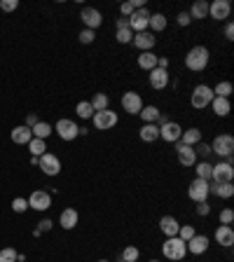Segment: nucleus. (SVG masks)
Wrapping results in <instances>:
<instances>
[{
    "instance_id": "33",
    "label": "nucleus",
    "mask_w": 234,
    "mask_h": 262,
    "mask_svg": "<svg viewBox=\"0 0 234 262\" xmlns=\"http://www.w3.org/2000/svg\"><path fill=\"white\" fill-rule=\"evenodd\" d=\"M89 103H91V108H94V112L108 110V108H110V96L103 94V91H99V94H94V99H91Z\"/></svg>"
},
{
    "instance_id": "32",
    "label": "nucleus",
    "mask_w": 234,
    "mask_h": 262,
    "mask_svg": "<svg viewBox=\"0 0 234 262\" xmlns=\"http://www.w3.org/2000/svg\"><path fill=\"white\" fill-rule=\"evenodd\" d=\"M188 14L192 19H206L208 17V3H206V0H197L195 5L190 7Z\"/></svg>"
},
{
    "instance_id": "45",
    "label": "nucleus",
    "mask_w": 234,
    "mask_h": 262,
    "mask_svg": "<svg viewBox=\"0 0 234 262\" xmlns=\"http://www.w3.org/2000/svg\"><path fill=\"white\" fill-rule=\"evenodd\" d=\"M218 223H220V225H232L234 223V211H232V208H223V211H220V216H218Z\"/></svg>"
},
{
    "instance_id": "1",
    "label": "nucleus",
    "mask_w": 234,
    "mask_h": 262,
    "mask_svg": "<svg viewBox=\"0 0 234 262\" xmlns=\"http://www.w3.org/2000/svg\"><path fill=\"white\" fill-rule=\"evenodd\" d=\"M208 61H211V52H208V47H204V45L192 47V50L185 54V66H188V70H192V73L206 70Z\"/></svg>"
},
{
    "instance_id": "10",
    "label": "nucleus",
    "mask_w": 234,
    "mask_h": 262,
    "mask_svg": "<svg viewBox=\"0 0 234 262\" xmlns=\"http://www.w3.org/2000/svg\"><path fill=\"white\" fill-rule=\"evenodd\" d=\"M54 131L59 134V138L61 140H75L80 136V127L73 120H59V122L54 124Z\"/></svg>"
},
{
    "instance_id": "11",
    "label": "nucleus",
    "mask_w": 234,
    "mask_h": 262,
    "mask_svg": "<svg viewBox=\"0 0 234 262\" xmlns=\"http://www.w3.org/2000/svg\"><path fill=\"white\" fill-rule=\"evenodd\" d=\"M150 14L152 12L148 7H141V10H134V14L129 17V28L134 33H141V31H148V23H150Z\"/></svg>"
},
{
    "instance_id": "23",
    "label": "nucleus",
    "mask_w": 234,
    "mask_h": 262,
    "mask_svg": "<svg viewBox=\"0 0 234 262\" xmlns=\"http://www.w3.org/2000/svg\"><path fill=\"white\" fill-rule=\"evenodd\" d=\"M10 138H12V143H17V145H28V143H31V138H33V131L21 124V127H14V129H12Z\"/></svg>"
},
{
    "instance_id": "28",
    "label": "nucleus",
    "mask_w": 234,
    "mask_h": 262,
    "mask_svg": "<svg viewBox=\"0 0 234 262\" xmlns=\"http://www.w3.org/2000/svg\"><path fill=\"white\" fill-rule=\"evenodd\" d=\"M211 108L218 117H227L229 110H232V103H229V99H218V96H213Z\"/></svg>"
},
{
    "instance_id": "5",
    "label": "nucleus",
    "mask_w": 234,
    "mask_h": 262,
    "mask_svg": "<svg viewBox=\"0 0 234 262\" xmlns=\"http://www.w3.org/2000/svg\"><path fill=\"white\" fill-rule=\"evenodd\" d=\"M91 122H94V127L99 129V131H110L112 127H117V122H120V115H117L115 110H101V112H94V117H91Z\"/></svg>"
},
{
    "instance_id": "49",
    "label": "nucleus",
    "mask_w": 234,
    "mask_h": 262,
    "mask_svg": "<svg viewBox=\"0 0 234 262\" xmlns=\"http://www.w3.org/2000/svg\"><path fill=\"white\" fill-rule=\"evenodd\" d=\"M19 7V0H3L0 3V10H5V12H14Z\"/></svg>"
},
{
    "instance_id": "19",
    "label": "nucleus",
    "mask_w": 234,
    "mask_h": 262,
    "mask_svg": "<svg viewBox=\"0 0 234 262\" xmlns=\"http://www.w3.org/2000/svg\"><path fill=\"white\" fill-rule=\"evenodd\" d=\"M148 82H150V87L155 91H162L169 87V70H162V68H155V70H150V75H148Z\"/></svg>"
},
{
    "instance_id": "12",
    "label": "nucleus",
    "mask_w": 234,
    "mask_h": 262,
    "mask_svg": "<svg viewBox=\"0 0 234 262\" xmlns=\"http://www.w3.org/2000/svg\"><path fill=\"white\" fill-rule=\"evenodd\" d=\"M38 166L42 169L45 176H59V173H61V159L56 155H52V152H45V155L38 159Z\"/></svg>"
},
{
    "instance_id": "14",
    "label": "nucleus",
    "mask_w": 234,
    "mask_h": 262,
    "mask_svg": "<svg viewBox=\"0 0 234 262\" xmlns=\"http://www.w3.org/2000/svg\"><path fill=\"white\" fill-rule=\"evenodd\" d=\"M28 208H33V211H47V208H52V195L45 190H35L33 195L28 197Z\"/></svg>"
},
{
    "instance_id": "16",
    "label": "nucleus",
    "mask_w": 234,
    "mask_h": 262,
    "mask_svg": "<svg viewBox=\"0 0 234 262\" xmlns=\"http://www.w3.org/2000/svg\"><path fill=\"white\" fill-rule=\"evenodd\" d=\"M183 136V127L176 122H167L164 127H159V138H164V143H178Z\"/></svg>"
},
{
    "instance_id": "8",
    "label": "nucleus",
    "mask_w": 234,
    "mask_h": 262,
    "mask_svg": "<svg viewBox=\"0 0 234 262\" xmlns=\"http://www.w3.org/2000/svg\"><path fill=\"white\" fill-rule=\"evenodd\" d=\"M208 195H211V190H208V180L195 178L188 185V197L195 201V204H199V201H208Z\"/></svg>"
},
{
    "instance_id": "18",
    "label": "nucleus",
    "mask_w": 234,
    "mask_h": 262,
    "mask_svg": "<svg viewBox=\"0 0 234 262\" xmlns=\"http://www.w3.org/2000/svg\"><path fill=\"white\" fill-rule=\"evenodd\" d=\"M176 157H178V162L183 164V166H195V164H197L195 148H190V145H183L180 140L176 143Z\"/></svg>"
},
{
    "instance_id": "29",
    "label": "nucleus",
    "mask_w": 234,
    "mask_h": 262,
    "mask_svg": "<svg viewBox=\"0 0 234 262\" xmlns=\"http://www.w3.org/2000/svg\"><path fill=\"white\" fill-rule=\"evenodd\" d=\"M199 140H201V129H197V127L185 129L183 136H180V143H183V145H190V148H195Z\"/></svg>"
},
{
    "instance_id": "4",
    "label": "nucleus",
    "mask_w": 234,
    "mask_h": 262,
    "mask_svg": "<svg viewBox=\"0 0 234 262\" xmlns=\"http://www.w3.org/2000/svg\"><path fill=\"white\" fill-rule=\"evenodd\" d=\"M211 152L213 155H218L220 159H227V157H232L234 152V138L229 134H220L213 138L211 143Z\"/></svg>"
},
{
    "instance_id": "37",
    "label": "nucleus",
    "mask_w": 234,
    "mask_h": 262,
    "mask_svg": "<svg viewBox=\"0 0 234 262\" xmlns=\"http://www.w3.org/2000/svg\"><path fill=\"white\" fill-rule=\"evenodd\" d=\"M75 112H78V117H82V120L94 117V108H91L89 101H80L78 106H75Z\"/></svg>"
},
{
    "instance_id": "52",
    "label": "nucleus",
    "mask_w": 234,
    "mask_h": 262,
    "mask_svg": "<svg viewBox=\"0 0 234 262\" xmlns=\"http://www.w3.org/2000/svg\"><path fill=\"white\" fill-rule=\"evenodd\" d=\"M52 225H54V223H52V220H47V218H45V220H40V225H38V232H40V234H42V232H50V229H52Z\"/></svg>"
},
{
    "instance_id": "2",
    "label": "nucleus",
    "mask_w": 234,
    "mask_h": 262,
    "mask_svg": "<svg viewBox=\"0 0 234 262\" xmlns=\"http://www.w3.org/2000/svg\"><path fill=\"white\" fill-rule=\"evenodd\" d=\"M162 253L167 260L180 262V260H185V255H188V246H185V241L178 239V236H169V239H164V244H162Z\"/></svg>"
},
{
    "instance_id": "27",
    "label": "nucleus",
    "mask_w": 234,
    "mask_h": 262,
    "mask_svg": "<svg viewBox=\"0 0 234 262\" xmlns=\"http://www.w3.org/2000/svg\"><path fill=\"white\" fill-rule=\"evenodd\" d=\"M138 138L143 140V143H155V140L159 138V127H157V124H143L138 131Z\"/></svg>"
},
{
    "instance_id": "24",
    "label": "nucleus",
    "mask_w": 234,
    "mask_h": 262,
    "mask_svg": "<svg viewBox=\"0 0 234 262\" xmlns=\"http://www.w3.org/2000/svg\"><path fill=\"white\" fill-rule=\"evenodd\" d=\"M208 190H211L218 199H229V197H234L232 183H208Z\"/></svg>"
},
{
    "instance_id": "39",
    "label": "nucleus",
    "mask_w": 234,
    "mask_h": 262,
    "mask_svg": "<svg viewBox=\"0 0 234 262\" xmlns=\"http://www.w3.org/2000/svg\"><path fill=\"white\" fill-rule=\"evenodd\" d=\"M141 257V251L136 248V246H127L122 251V262H136Z\"/></svg>"
},
{
    "instance_id": "55",
    "label": "nucleus",
    "mask_w": 234,
    "mask_h": 262,
    "mask_svg": "<svg viewBox=\"0 0 234 262\" xmlns=\"http://www.w3.org/2000/svg\"><path fill=\"white\" fill-rule=\"evenodd\" d=\"M96 262H108V260H96Z\"/></svg>"
},
{
    "instance_id": "34",
    "label": "nucleus",
    "mask_w": 234,
    "mask_h": 262,
    "mask_svg": "<svg viewBox=\"0 0 234 262\" xmlns=\"http://www.w3.org/2000/svg\"><path fill=\"white\" fill-rule=\"evenodd\" d=\"M213 89V96H218V99H229V94L234 91V84L227 82V80H223V82H218L216 87H211Z\"/></svg>"
},
{
    "instance_id": "20",
    "label": "nucleus",
    "mask_w": 234,
    "mask_h": 262,
    "mask_svg": "<svg viewBox=\"0 0 234 262\" xmlns=\"http://www.w3.org/2000/svg\"><path fill=\"white\" fill-rule=\"evenodd\" d=\"M213 239H216V244L223 246V248H229V246L234 244V229H232V225H218Z\"/></svg>"
},
{
    "instance_id": "35",
    "label": "nucleus",
    "mask_w": 234,
    "mask_h": 262,
    "mask_svg": "<svg viewBox=\"0 0 234 262\" xmlns=\"http://www.w3.org/2000/svg\"><path fill=\"white\" fill-rule=\"evenodd\" d=\"M33 138H40V140H47L52 136V124H47V122H38L33 129Z\"/></svg>"
},
{
    "instance_id": "26",
    "label": "nucleus",
    "mask_w": 234,
    "mask_h": 262,
    "mask_svg": "<svg viewBox=\"0 0 234 262\" xmlns=\"http://www.w3.org/2000/svg\"><path fill=\"white\" fill-rule=\"evenodd\" d=\"M167 26H169V19L164 17L162 12L150 14V23H148V31H150V33H162V31H167Z\"/></svg>"
},
{
    "instance_id": "50",
    "label": "nucleus",
    "mask_w": 234,
    "mask_h": 262,
    "mask_svg": "<svg viewBox=\"0 0 234 262\" xmlns=\"http://www.w3.org/2000/svg\"><path fill=\"white\" fill-rule=\"evenodd\" d=\"M223 35H225V40H234V23L232 21H225Z\"/></svg>"
},
{
    "instance_id": "3",
    "label": "nucleus",
    "mask_w": 234,
    "mask_h": 262,
    "mask_svg": "<svg viewBox=\"0 0 234 262\" xmlns=\"http://www.w3.org/2000/svg\"><path fill=\"white\" fill-rule=\"evenodd\" d=\"M213 101V89L208 87V84H197L195 89H192V94H190V103H192V108L195 110H204V108L211 106Z\"/></svg>"
},
{
    "instance_id": "9",
    "label": "nucleus",
    "mask_w": 234,
    "mask_h": 262,
    "mask_svg": "<svg viewBox=\"0 0 234 262\" xmlns=\"http://www.w3.org/2000/svg\"><path fill=\"white\" fill-rule=\"evenodd\" d=\"M229 14H232V3L229 0H213V3H208V17L211 19L229 21Z\"/></svg>"
},
{
    "instance_id": "40",
    "label": "nucleus",
    "mask_w": 234,
    "mask_h": 262,
    "mask_svg": "<svg viewBox=\"0 0 234 262\" xmlns=\"http://www.w3.org/2000/svg\"><path fill=\"white\" fill-rule=\"evenodd\" d=\"M195 155L201 157V159H206L208 155H213V152H211V143H204V140H199V143L195 145Z\"/></svg>"
},
{
    "instance_id": "56",
    "label": "nucleus",
    "mask_w": 234,
    "mask_h": 262,
    "mask_svg": "<svg viewBox=\"0 0 234 262\" xmlns=\"http://www.w3.org/2000/svg\"><path fill=\"white\" fill-rule=\"evenodd\" d=\"M148 262H159V260H148Z\"/></svg>"
},
{
    "instance_id": "54",
    "label": "nucleus",
    "mask_w": 234,
    "mask_h": 262,
    "mask_svg": "<svg viewBox=\"0 0 234 262\" xmlns=\"http://www.w3.org/2000/svg\"><path fill=\"white\" fill-rule=\"evenodd\" d=\"M115 26H117V31H120V28H129V19H124V17H120L115 21Z\"/></svg>"
},
{
    "instance_id": "46",
    "label": "nucleus",
    "mask_w": 234,
    "mask_h": 262,
    "mask_svg": "<svg viewBox=\"0 0 234 262\" xmlns=\"http://www.w3.org/2000/svg\"><path fill=\"white\" fill-rule=\"evenodd\" d=\"M195 213L199 218H206L208 213H211V204H208V201H199V204H197V208H195Z\"/></svg>"
},
{
    "instance_id": "38",
    "label": "nucleus",
    "mask_w": 234,
    "mask_h": 262,
    "mask_svg": "<svg viewBox=\"0 0 234 262\" xmlns=\"http://www.w3.org/2000/svg\"><path fill=\"white\" fill-rule=\"evenodd\" d=\"M115 40L120 45H129L134 40V31L131 28H120V31H115Z\"/></svg>"
},
{
    "instance_id": "42",
    "label": "nucleus",
    "mask_w": 234,
    "mask_h": 262,
    "mask_svg": "<svg viewBox=\"0 0 234 262\" xmlns=\"http://www.w3.org/2000/svg\"><path fill=\"white\" fill-rule=\"evenodd\" d=\"M12 211L26 213L28 211V199H24V197H14V199H12Z\"/></svg>"
},
{
    "instance_id": "57",
    "label": "nucleus",
    "mask_w": 234,
    "mask_h": 262,
    "mask_svg": "<svg viewBox=\"0 0 234 262\" xmlns=\"http://www.w3.org/2000/svg\"><path fill=\"white\" fill-rule=\"evenodd\" d=\"M120 262H122V260H120Z\"/></svg>"
},
{
    "instance_id": "21",
    "label": "nucleus",
    "mask_w": 234,
    "mask_h": 262,
    "mask_svg": "<svg viewBox=\"0 0 234 262\" xmlns=\"http://www.w3.org/2000/svg\"><path fill=\"white\" fill-rule=\"evenodd\" d=\"M159 229H162V234L167 236V239L169 236H178L180 223L173 216H162V220H159Z\"/></svg>"
},
{
    "instance_id": "41",
    "label": "nucleus",
    "mask_w": 234,
    "mask_h": 262,
    "mask_svg": "<svg viewBox=\"0 0 234 262\" xmlns=\"http://www.w3.org/2000/svg\"><path fill=\"white\" fill-rule=\"evenodd\" d=\"M17 257H19V253L14 251V248H0V262H17Z\"/></svg>"
},
{
    "instance_id": "15",
    "label": "nucleus",
    "mask_w": 234,
    "mask_h": 262,
    "mask_svg": "<svg viewBox=\"0 0 234 262\" xmlns=\"http://www.w3.org/2000/svg\"><path fill=\"white\" fill-rule=\"evenodd\" d=\"M80 19H82L84 28H89V31H96V28L103 23V14H101L96 7H82V12H80Z\"/></svg>"
},
{
    "instance_id": "43",
    "label": "nucleus",
    "mask_w": 234,
    "mask_h": 262,
    "mask_svg": "<svg viewBox=\"0 0 234 262\" xmlns=\"http://www.w3.org/2000/svg\"><path fill=\"white\" fill-rule=\"evenodd\" d=\"M197 234V229L192 227V225H180V229H178V239H183V241H190L192 236Z\"/></svg>"
},
{
    "instance_id": "25",
    "label": "nucleus",
    "mask_w": 234,
    "mask_h": 262,
    "mask_svg": "<svg viewBox=\"0 0 234 262\" xmlns=\"http://www.w3.org/2000/svg\"><path fill=\"white\" fill-rule=\"evenodd\" d=\"M136 63H138V68L141 70H155L157 68V54L155 52H141L138 54V59H136Z\"/></svg>"
},
{
    "instance_id": "22",
    "label": "nucleus",
    "mask_w": 234,
    "mask_h": 262,
    "mask_svg": "<svg viewBox=\"0 0 234 262\" xmlns=\"http://www.w3.org/2000/svg\"><path fill=\"white\" fill-rule=\"evenodd\" d=\"M78 220H80V216H78V211L75 208H63L61 211V216H59V225H61L63 229H75L78 227Z\"/></svg>"
},
{
    "instance_id": "6",
    "label": "nucleus",
    "mask_w": 234,
    "mask_h": 262,
    "mask_svg": "<svg viewBox=\"0 0 234 262\" xmlns=\"http://www.w3.org/2000/svg\"><path fill=\"white\" fill-rule=\"evenodd\" d=\"M234 162H227V159H223V162L213 164V171H211V183H232L234 178Z\"/></svg>"
},
{
    "instance_id": "47",
    "label": "nucleus",
    "mask_w": 234,
    "mask_h": 262,
    "mask_svg": "<svg viewBox=\"0 0 234 262\" xmlns=\"http://www.w3.org/2000/svg\"><path fill=\"white\" fill-rule=\"evenodd\" d=\"M176 23H178V26H190V23H192V17H190L188 12H178V17H176Z\"/></svg>"
},
{
    "instance_id": "30",
    "label": "nucleus",
    "mask_w": 234,
    "mask_h": 262,
    "mask_svg": "<svg viewBox=\"0 0 234 262\" xmlns=\"http://www.w3.org/2000/svg\"><path fill=\"white\" fill-rule=\"evenodd\" d=\"M159 112H162V110L150 103V106H143V110L138 112V117L143 120V124H155V122H157V117H159Z\"/></svg>"
},
{
    "instance_id": "44",
    "label": "nucleus",
    "mask_w": 234,
    "mask_h": 262,
    "mask_svg": "<svg viewBox=\"0 0 234 262\" xmlns=\"http://www.w3.org/2000/svg\"><path fill=\"white\" fill-rule=\"evenodd\" d=\"M78 38H80V42H82V45H91V42L96 40V31H89V28H82Z\"/></svg>"
},
{
    "instance_id": "17",
    "label": "nucleus",
    "mask_w": 234,
    "mask_h": 262,
    "mask_svg": "<svg viewBox=\"0 0 234 262\" xmlns=\"http://www.w3.org/2000/svg\"><path fill=\"white\" fill-rule=\"evenodd\" d=\"M185 246H188V253H192V255H201V253L208 251V246H211V239L204 234H195L190 241H185Z\"/></svg>"
},
{
    "instance_id": "48",
    "label": "nucleus",
    "mask_w": 234,
    "mask_h": 262,
    "mask_svg": "<svg viewBox=\"0 0 234 262\" xmlns=\"http://www.w3.org/2000/svg\"><path fill=\"white\" fill-rule=\"evenodd\" d=\"M120 14H122L124 19H129L131 14H134V5H131L129 0H127V3H122V5H120Z\"/></svg>"
},
{
    "instance_id": "13",
    "label": "nucleus",
    "mask_w": 234,
    "mask_h": 262,
    "mask_svg": "<svg viewBox=\"0 0 234 262\" xmlns=\"http://www.w3.org/2000/svg\"><path fill=\"white\" fill-rule=\"evenodd\" d=\"M131 45H134L138 52H152V47L157 45V35L150 33V31H141V33H134Z\"/></svg>"
},
{
    "instance_id": "7",
    "label": "nucleus",
    "mask_w": 234,
    "mask_h": 262,
    "mask_svg": "<svg viewBox=\"0 0 234 262\" xmlns=\"http://www.w3.org/2000/svg\"><path fill=\"white\" fill-rule=\"evenodd\" d=\"M122 110L127 112V115H138L141 110H143V96L138 94V91H124L122 94Z\"/></svg>"
},
{
    "instance_id": "36",
    "label": "nucleus",
    "mask_w": 234,
    "mask_h": 262,
    "mask_svg": "<svg viewBox=\"0 0 234 262\" xmlns=\"http://www.w3.org/2000/svg\"><path fill=\"white\" fill-rule=\"evenodd\" d=\"M28 150H31V157H42L47 152V143L45 140H40V138H31Z\"/></svg>"
},
{
    "instance_id": "53",
    "label": "nucleus",
    "mask_w": 234,
    "mask_h": 262,
    "mask_svg": "<svg viewBox=\"0 0 234 262\" xmlns=\"http://www.w3.org/2000/svg\"><path fill=\"white\" fill-rule=\"evenodd\" d=\"M167 122H171V120H169V115H167V112H159V117H157V127H164V124H167Z\"/></svg>"
},
{
    "instance_id": "51",
    "label": "nucleus",
    "mask_w": 234,
    "mask_h": 262,
    "mask_svg": "<svg viewBox=\"0 0 234 262\" xmlns=\"http://www.w3.org/2000/svg\"><path fill=\"white\" fill-rule=\"evenodd\" d=\"M40 120H38V115H35V112H28L26 115V124H24V127H28V129H33L35 124H38Z\"/></svg>"
},
{
    "instance_id": "31",
    "label": "nucleus",
    "mask_w": 234,
    "mask_h": 262,
    "mask_svg": "<svg viewBox=\"0 0 234 262\" xmlns=\"http://www.w3.org/2000/svg\"><path fill=\"white\" fill-rule=\"evenodd\" d=\"M211 171H213V164L206 162V159H201V162L195 164V178H201V180H208L211 183Z\"/></svg>"
}]
</instances>
